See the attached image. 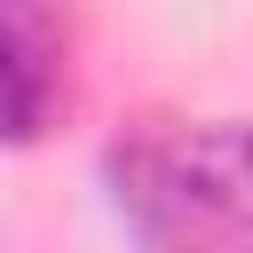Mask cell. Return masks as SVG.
<instances>
[{
  "mask_svg": "<svg viewBox=\"0 0 253 253\" xmlns=\"http://www.w3.org/2000/svg\"><path fill=\"white\" fill-rule=\"evenodd\" d=\"M134 253H253V126L166 119L103 158Z\"/></svg>",
  "mask_w": 253,
  "mask_h": 253,
  "instance_id": "6da1fadb",
  "label": "cell"
},
{
  "mask_svg": "<svg viewBox=\"0 0 253 253\" xmlns=\"http://www.w3.org/2000/svg\"><path fill=\"white\" fill-rule=\"evenodd\" d=\"M63 87V32L47 0H0V142H32Z\"/></svg>",
  "mask_w": 253,
  "mask_h": 253,
  "instance_id": "7a4b0ae2",
  "label": "cell"
}]
</instances>
